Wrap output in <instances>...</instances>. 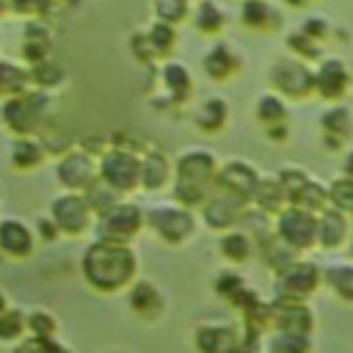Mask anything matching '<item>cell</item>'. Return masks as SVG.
<instances>
[{"label":"cell","mask_w":353,"mask_h":353,"mask_svg":"<svg viewBox=\"0 0 353 353\" xmlns=\"http://www.w3.org/2000/svg\"><path fill=\"white\" fill-rule=\"evenodd\" d=\"M135 251L121 240L97 237L83 254V276L91 287L113 292L135 276Z\"/></svg>","instance_id":"cell-1"},{"label":"cell","mask_w":353,"mask_h":353,"mask_svg":"<svg viewBox=\"0 0 353 353\" xmlns=\"http://www.w3.org/2000/svg\"><path fill=\"white\" fill-rule=\"evenodd\" d=\"M215 179H218V163L212 152L188 149L179 154L176 168H174V199L188 210L201 207L212 196Z\"/></svg>","instance_id":"cell-2"},{"label":"cell","mask_w":353,"mask_h":353,"mask_svg":"<svg viewBox=\"0 0 353 353\" xmlns=\"http://www.w3.org/2000/svg\"><path fill=\"white\" fill-rule=\"evenodd\" d=\"M47 110H50V97L41 88H30V91L3 102V124L17 138L36 135V132H41Z\"/></svg>","instance_id":"cell-3"},{"label":"cell","mask_w":353,"mask_h":353,"mask_svg":"<svg viewBox=\"0 0 353 353\" xmlns=\"http://www.w3.org/2000/svg\"><path fill=\"white\" fill-rule=\"evenodd\" d=\"M99 179L119 193L141 188V154L130 149H108L99 157Z\"/></svg>","instance_id":"cell-4"},{"label":"cell","mask_w":353,"mask_h":353,"mask_svg":"<svg viewBox=\"0 0 353 353\" xmlns=\"http://www.w3.org/2000/svg\"><path fill=\"white\" fill-rule=\"evenodd\" d=\"M276 234L295 251H306L317 243V215L301 207H284L276 218Z\"/></svg>","instance_id":"cell-5"},{"label":"cell","mask_w":353,"mask_h":353,"mask_svg":"<svg viewBox=\"0 0 353 353\" xmlns=\"http://www.w3.org/2000/svg\"><path fill=\"white\" fill-rule=\"evenodd\" d=\"M58 182L72 193H85L99 179V160L88 149H72L58 160Z\"/></svg>","instance_id":"cell-6"},{"label":"cell","mask_w":353,"mask_h":353,"mask_svg":"<svg viewBox=\"0 0 353 353\" xmlns=\"http://www.w3.org/2000/svg\"><path fill=\"white\" fill-rule=\"evenodd\" d=\"M50 218L58 223V229L63 234H83L88 226H91V218H94V210L85 199V193H61L52 199L50 204Z\"/></svg>","instance_id":"cell-7"},{"label":"cell","mask_w":353,"mask_h":353,"mask_svg":"<svg viewBox=\"0 0 353 353\" xmlns=\"http://www.w3.org/2000/svg\"><path fill=\"white\" fill-rule=\"evenodd\" d=\"M270 83L284 97L303 99L314 91V72L301 58H279L270 69Z\"/></svg>","instance_id":"cell-8"},{"label":"cell","mask_w":353,"mask_h":353,"mask_svg":"<svg viewBox=\"0 0 353 353\" xmlns=\"http://www.w3.org/2000/svg\"><path fill=\"white\" fill-rule=\"evenodd\" d=\"M146 223L157 232L160 240L171 243V245H179L185 243L190 234H193V212L188 207H154L149 215H146Z\"/></svg>","instance_id":"cell-9"},{"label":"cell","mask_w":353,"mask_h":353,"mask_svg":"<svg viewBox=\"0 0 353 353\" xmlns=\"http://www.w3.org/2000/svg\"><path fill=\"white\" fill-rule=\"evenodd\" d=\"M141 226H143V210H141L138 204L121 201V204H116L108 215L99 218L97 232H99V237L130 243V240L141 232Z\"/></svg>","instance_id":"cell-10"},{"label":"cell","mask_w":353,"mask_h":353,"mask_svg":"<svg viewBox=\"0 0 353 353\" xmlns=\"http://www.w3.org/2000/svg\"><path fill=\"white\" fill-rule=\"evenodd\" d=\"M259 179H262V176L256 174L254 165H248V163H243V160H232V163H226V165L218 168L215 190L229 193V196H234V199H240V201L248 204V201L254 199V190H256Z\"/></svg>","instance_id":"cell-11"},{"label":"cell","mask_w":353,"mask_h":353,"mask_svg":"<svg viewBox=\"0 0 353 353\" xmlns=\"http://www.w3.org/2000/svg\"><path fill=\"white\" fill-rule=\"evenodd\" d=\"M243 212H245V201H240L229 193H221V190H212V196L201 204L204 223L218 232H229L243 218Z\"/></svg>","instance_id":"cell-12"},{"label":"cell","mask_w":353,"mask_h":353,"mask_svg":"<svg viewBox=\"0 0 353 353\" xmlns=\"http://www.w3.org/2000/svg\"><path fill=\"white\" fill-rule=\"evenodd\" d=\"M270 323H276L279 331H290V334H306L312 331L314 320L312 312L298 301V298H279L270 306Z\"/></svg>","instance_id":"cell-13"},{"label":"cell","mask_w":353,"mask_h":353,"mask_svg":"<svg viewBox=\"0 0 353 353\" xmlns=\"http://www.w3.org/2000/svg\"><path fill=\"white\" fill-rule=\"evenodd\" d=\"M347 85H350V74H347L345 61H339V58H325V61H320V66H317V72H314V91H317L323 99L334 102V99L345 97Z\"/></svg>","instance_id":"cell-14"},{"label":"cell","mask_w":353,"mask_h":353,"mask_svg":"<svg viewBox=\"0 0 353 353\" xmlns=\"http://www.w3.org/2000/svg\"><path fill=\"white\" fill-rule=\"evenodd\" d=\"M320 130H323V146L336 152L342 149L350 135H353V116L345 105H334L320 116Z\"/></svg>","instance_id":"cell-15"},{"label":"cell","mask_w":353,"mask_h":353,"mask_svg":"<svg viewBox=\"0 0 353 353\" xmlns=\"http://www.w3.org/2000/svg\"><path fill=\"white\" fill-rule=\"evenodd\" d=\"M36 237L28 229V223H22L19 218H6L0 221V251L11 259H28L33 254Z\"/></svg>","instance_id":"cell-16"},{"label":"cell","mask_w":353,"mask_h":353,"mask_svg":"<svg viewBox=\"0 0 353 353\" xmlns=\"http://www.w3.org/2000/svg\"><path fill=\"white\" fill-rule=\"evenodd\" d=\"M22 55H25L28 66L52 58V28H50L41 17H30V19L25 22V44H22Z\"/></svg>","instance_id":"cell-17"},{"label":"cell","mask_w":353,"mask_h":353,"mask_svg":"<svg viewBox=\"0 0 353 353\" xmlns=\"http://www.w3.org/2000/svg\"><path fill=\"white\" fill-rule=\"evenodd\" d=\"M320 284V268L314 262H295L281 273V298H306Z\"/></svg>","instance_id":"cell-18"},{"label":"cell","mask_w":353,"mask_h":353,"mask_svg":"<svg viewBox=\"0 0 353 353\" xmlns=\"http://www.w3.org/2000/svg\"><path fill=\"white\" fill-rule=\"evenodd\" d=\"M347 226H350L347 215H345L342 210H336V207L328 204V207L317 215V243L325 245V248L342 245L345 237H347Z\"/></svg>","instance_id":"cell-19"},{"label":"cell","mask_w":353,"mask_h":353,"mask_svg":"<svg viewBox=\"0 0 353 353\" xmlns=\"http://www.w3.org/2000/svg\"><path fill=\"white\" fill-rule=\"evenodd\" d=\"M196 345L201 353H245L243 339L232 328H201L196 336Z\"/></svg>","instance_id":"cell-20"},{"label":"cell","mask_w":353,"mask_h":353,"mask_svg":"<svg viewBox=\"0 0 353 353\" xmlns=\"http://www.w3.org/2000/svg\"><path fill=\"white\" fill-rule=\"evenodd\" d=\"M171 179V163L163 152L146 149L141 154V188L143 190H160Z\"/></svg>","instance_id":"cell-21"},{"label":"cell","mask_w":353,"mask_h":353,"mask_svg":"<svg viewBox=\"0 0 353 353\" xmlns=\"http://www.w3.org/2000/svg\"><path fill=\"white\" fill-rule=\"evenodd\" d=\"M30 88H33L30 69H25L17 61L0 58V97L3 99H11V97H19V94H25Z\"/></svg>","instance_id":"cell-22"},{"label":"cell","mask_w":353,"mask_h":353,"mask_svg":"<svg viewBox=\"0 0 353 353\" xmlns=\"http://www.w3.org/2000/svg\"><path fill=\"white\" fill-rule=\"evenodd\" d=\"M262 212H281L284 207H290V196L284 190V185L279 182V176H265L259 179L254 199H251Z\"/></svg>","instance_id":"cell-23"},{"label":"cell","mask_w":353,"mask_h":353,"mask_svg":"<svg viewBox=\"0 0 353 353\" xmlns=\"http://www.w3.org/2000/svg\"><path fill=\"white\" fill-rule=\"evenodd\" d=\"M44 154H47V146L41 143L39 135H25V138H17L11 143V163L19 171H28V168L41 165Z\"/></svg>","instance_id":"cell-24"},{"label":"cell","mask_w":353,"mask_h":353,"mask_svg":"<svg viewBox=\"0 0 353 353\" xmlns=\"http://www.w3.org/2000/svg\"><path fill=\"white\" fill-rule=\"evenodd\" d=\"M160 80H163V85H165V91H168V97H171V102H185L188 97H190V88H193V80H190V72L182 66V63H176V61H168L165 66H160Z\"/></svg>","instance_id":"cell-25"},{"label":"cell","mask_w":353,"mask_h":353,"mask_svg":"<svg viewBox=\"0 0 353 353\" xmlns=\"http://www.w3.org/2000/svg\"><path fill=\"white\" fill-rule=\"evenodd\" d=\"M130 306L141 317H157L163 312V295L152 281H138L130 290Z\"/></svg>","instance_id":"cell-26"},{"label":"cell","mask_w":353,"mask_h":353,"mask_svg":"<svg viewBox=\"0 0 353 353\" xmlns=\"http://www.w3.org/2000/svg\"><path fill=\"white\" fill-rule=\"evenodd\" d=\"M240 17L245 22V28H254V30H270V28H279V11L268 3V0H245L243 8H240Z\"/></svg>","instance_id":"cell-27"},{"label":"cell","mask_w":353,"mask_h":353,"mask_svg":"<svg viewBox=\"0 0 353 353\" xmlns=\"http://www.w3.org/2000/svg\"><path fill=\"white\" fill-rule=\"evenodd\" d=\"M201 63H204V72H207L212 80H226V77H232L234 69H237V58H234V52H232L229 44H215V47H210Z\"/></svg>","instance_id":"cell-28"},{"label":"cell","mask_w":353,"mask_h":353,"mask_svg":"<svg viewBox=\"0 0 353 353\" xmlns=\"http://www.w3.org/2000/svg\"><path fill=\"white\" fill-rule=\"evenodd\" d=\"M226 121H229V105H226V99L210 97V99L201 102V108L196 113V124H199L201 132H221L226 127Z\"/></svg>","instance_id":"cell-29"},{"label":"cell","mask_w":353,"mask_h":353,"mask_svg":"<svg viewBox=\"0 0 353 353\" xmlns=\"http://www.w3.org/2000/svg\"><path fill=\"white\" fill-rule=\"evenodd\" d=\"M290 204L292 207H301V210H309V212H314V215H320L331 201H328V188L325 185H320V182H314V179H309L306 185H301L292 196H290Z\"/></svg>","instance_id":"cell-30"},{"label":"cell","mask_w":353,"mask_h":353,"mask_svg":"<svg viewBox=\"0 0 353 353\" xmlns=\"http://www.w3.org/2000/svg\"><path fill=\"white\" fill-rule=\"evenodd\" d=\"M85 199H88V204H91V210H94V215H108L116 204H121V193L119 190H113L108 182H102V179H97L88 190H85Z\"/></svg>","instance_id":"cell-31"},{"label":"cell","mask_w":353,"mask_h":353,"mask_svg":"<svg viewBox=\"0 0 353 353\" xmlns=\"http://www.w3.org/2000/svg\"><path fill=\"white\" fill-rule=\"evenodd\" d=\"M221 254L229 259V262H245L251 256V237L245 232H223L221 237Z\"/></svg>","instance_id":"cell-32"},{"label":"cell","mask_w":353,"mask_h":353,"mask_svg":"<svg viewBox=\"0 0 353 353\" xmlns=\"http://www.w3.org/2000/svg\"><path fill=\"white\" fill-rule=\"evenodd\" d=\"M193 22H196V28H199L201 33L215 36V33L223 28V11L218 8V3H215V0H201V3L196 6Z\"/></svg>","instance_id":"cell-33"},{"label":"cell","mask_w":353,"mask_h":353,"mask_svg":"<svg viewBox=\"0 0 353 353\" xmlns=\"http://www.w3.org/2000/svg\"><path fill=\"white\" fill-rule=\"evenodd\" d=\"M256 119H259L265 127L284 124V121H287L284 99L276 97V94H265V97H259V99H256Z\"/></svg>","instance_id":"cell-34"},{"label":"cell","mask_w":353,"mask_h":353,"mask_svg":"<svg viewBox=\"0 0 353 353\" xmlns=\"http://www.w3.org/2000/svg\"><path fill=\"white\" fill-rule=\"evenodd\" d=\"M28 69H30V80H33V85L41 88V91H44V88H52V85H58V83L63 80V69H61V63L52 61V58L39 61V63H30Z\"/></svg>","instance_id":"cell-35"},{"label":"cell","mask_w":353,"mask_h":353,"mask_svg":"<svg viewBox=\"0 0 353 353\" xmlns=\"http://www.w3.org/2000/svg\"><path fill=\"white\" fill-rule=\"evenodd\" d=\"M146 39H149L154 55H157V58H165V55L174 50V44H176V30H174V25H168V22H154V25L146 30Z\"/></svg>","instance_id":"cell-36"},{"label":"cell","mask_w":353,"mask_h":353,"mask_svg":"<svg viewBox=\"0 0 353 353\" xmlns=\"http://www.w3.org/2000/svg\"><path fill=\"white\" fill-rule=\"evenodd\" d=\"M325 281L339 298L353 301V265H331L325 270Z\"/></svg>","instance_id":"cell-37"},{"label":"cell","mask_w":353,"mask_h":353,"mask_svg":"<svg viewBox=\"0 0 353 353\" xmlns=\"http://www.w3.org/2000/svg\"><path fill=\"white\" fill-rule=\"evenodd\" d=\"M328 201L331 207L342 210L345 215H353V176H339L328 185Z\"/></svg>","instance_id":"cell-38"},{"label":"cell","mask_w":353,"mask_h":353,"mask_svg":"<svg viewBox=\"0 0 353 353\" xmlns=\"http://www.w3.org/2000/svg\"><path fill=\"white\" fill-rule=\"evenodd\" d=\"M270 350H273V353H309V336H306V334L279 331V334L270 339Z\"/></svg>","instance_id":"cell-39"},{"label":"cell","mask_w":353,"mask_h":353,"mask_svg":"<svg viewBox=\"0 0 353 353\" xmlns=\"http://www.w3.org/2000/svg\"><path fill=\"white\" fill-rule=\"evenodd\" d=\"M287 44H290V50L301 58V61H314V58H320V41H314L312 36H306L303 30H292L290 36H287Z\"/></svg>","instance_id":"cell-40"},{"label":"cell","mask_w":353,"mask_h":353,"mask_svg":"<svg viewBox=\"0 0 353 353\" xmlns=\"http://www.w3.org/2000/svg\"><path fill=\"white\" fill-rule=\"evenodd\" d=\"M154 14L160 22H182L188 14V0H154Z\"/></svg>","instance_id":"cell-41"},{"label":"cell","mask_w":353,"mask_h":353,"mask_svg":"<svg viewBox=\"0 0 353 353\" xmlns=\"http://www.w3.org/2000/svg\"><path fill=\"white\" fill-rule=\"evenodd\" d=\"M22 328H25V317H22V312H17V309H6V312L0 314V339H14V336L22 334Z\"/></svg>","instance_id":"cell-42"},{"label":"cell","mask_w":353,"mask_h":353,"mask_svg":"<svg viewBox=\"0 0 353 353\" xmlns=\"http://www.w3.org/2000/svg\"><path fill=\"white\" fill-rule=\"evenodd\" d=\"M215 290L223 295V298H229V301H234L243 290H245V284H243V279L234 273V270H223L221 276H218V281H215Z\"/></svg>","instance_id":"cell-43"},{"label":"cell","mask_w":353,"mask_h":353,"mask_svg":"<svg viewBox=\"0 0 353 353\" xmlns=\"http://www.w3.org/2000/svg\"><path fill=\"white\" fill-rule=\"evenodd\" d=\"M312 176L303 171V168H295V165H287V168H281L279 171V182L284 185V190H287V196H292L301 185H306Z\"/></svg>","instance_id":"cell-44"},{"label":"cell","mask_w":353,"mask_h":353,"mask_svg":"<svg viewBox=\"0 0 353 353\" xmlns=\"http://www.w3.org/2000/svg\"><path fill=\"white\" fill-rule=\"evenodd\" d=\"M28 325H30L33 336H39V339H50L52 331H55V320H52L47 312H33V314L28 317Z\"/></svg>","instance_id":"cell-45"},{"label":"cell","mask_w":353,"mask_h":353,"mask_svg":"<svg viewBox=\"0 0 353 353\" xmlns=\"http://www.w3.org/2000/svg\"><path fill=\"white\" fill-rule=\"evenodd\" d=\"M17 353H66L61 345H55L52 339H39V336H33V339H28V342H22L19 347H17Z\"/></svg>","instance_id":"cell-46"},{"label":"cell","mask_w":353,"mask_h":353,"mask_svg":"<svg viewBox=\"0 0 353 353\" xmlns=\"http://www.w3.org/2000/svg\"><path fill=\"white\" fill-rule=\"evenodd\" d=\"M52 0H11V11L25 14V17H41L50 8Z\"/></svg>","instance_id":"cell-47"},{"label":"cell","mask_w":353,"mask_h":353,"mask_svg":"<svg viewBox=\"0 0 353 353\" xmlns=\"http://www.w3.org/2000/svg\"><path fill=\"white\" fill-rule=\"evenodd\" d=\"M132 52H135V58L143 61L146 66H152V61H157V55H154L149 39H146V33H135V36H132Z\"/></svg>","instance_id":"cell-48"},{"label":"cell","mask_w":353,"mask_h":353,"mask_svg":"<svg viewBox=\"0 0 353 353\" xmlns=\"http://www.w3.org/2000/svg\"><path fill=\"white\" fill-rule=\"evenodd\" d=\"M301 30H303L306 36H312L314 41H323V39L328 36V22L320 19V17H309V19L301 25Z\"/></svg>","instance_id":"cell-49"},{"label":"cell","mask_w":353,"mask_h":353,"mask_svg":"<svg viewBox=\"0 0 353 353\" xmlns=\"http://www.w3.org/2000/svg\"><path fill=\"white\" fill-rule=\"evenodd\" d=\"M36 229L41 232V240H47V243H52V240L58 237V232H61L52 218H39V221H36Z\"/></svg>","instance_id":"cell-50"},{"label":"cell","mask_w":353,"mask_h":353,"mask_svg":"<svg viewBox=\"0 0 353 353\" xmlns=\"http://www.w3.org/2000/svg\"><path fill=\"white\" fill-rule=\"evenodd\" d=\"M345 176H353V149H350V154L345 157Z\"/></svg>","instance_id":"cell-51"},{"label":"cell","mask_w":353,"mask_h":353,"mask_svg":"<svg viewBox=\"0 0 353 353\" xmlns=\"http://www.w3.org/2000/svg\"><path fill=\"white\" fill-rule=\"evenodd\" d=\"M8 8H11V0H0V17H3Z\"/></svg>","instance_id":"cell-52"},{"label":"cell","mask_w":353,"mask_h":353,"mask_svg":"<svg viewBox=\"0 0 353 353\" xmlns=\"http://www.w3.org/2000/svg\"><path fill=\"white\" fill-rule=\"evenodd\" d=\"M6 309H8V306H6V298H3V292H0V314H3Z\"/></svg>","instance_id":"cell-53"},{"label":"cell","mask_w":353,"mask_h":353,"mask_svg":"<svg viewBox=\"0 0 353 353\" xmlns=\"http://www.w3.org/2000/svg\"><path fill=\"white\" fill-rule=\"evenodd\" d=\"M63 3H74V0H63Z\"/></svg>","instance_id":"cell-54"},{"label":"cell","mask_w":353,"mask_h":353,"mask_svg":"<svg viewBox=\"0 0 353 353\" xmlns=\"http://www.w3.org/2000/svg\"><path fill=\"white\" fill-rule=\"evenodd\" d=\"M350 254H353V245H350Z\"/></svg>","instance_id":"cell-55"},{"label":"cell","mask_w":353,"mask_h":353,"mask_svg":"<svg viewBox=\"0 0 353 353\" xmlns=\"http://www.w3.org/2000/svg\"><path fill=\"white\" fill-rule=\"evenodd\" d=\"M306 3H312V0H306Z\"/></svg>","instance_id":"cell-56"}]
</instances>
